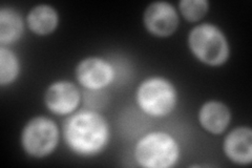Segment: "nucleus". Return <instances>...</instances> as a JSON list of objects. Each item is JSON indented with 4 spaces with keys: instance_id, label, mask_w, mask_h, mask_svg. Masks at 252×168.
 <instances>
[{
    "instance_id": "4468645a",
    "label": "nucleus",
    "mask_w": 252,
    "mask_h": 168,
    "mask_svg": "<svg viewBox=\"0 0 252 168\" xmlns=\"http://www.w3.org/2000/svg\"><path fill=\"white\" fill-rule=\"evenodd\" d=\"M179 9L186 20L195 22L201 20L207 14L209 2L206 0H181Z\"/></svg>"
},
{
    "instance_id": "9b49d317",
    "label": "nucleus",
    "mask_w": 252,
    "mask_h": 168,
    "mask_svg": "<svg viewBox=\"0 0 252 168\" xmlns=\"http://www.w3.org/2000/svg\"><path fill=\"white\" fill-rule=\"evenodd\" d=\"M59 16L57 11L49 4H38L27 16L29 29L38 36H47L57 29Z\"/></svg>"
},
{
    "instance_id": "9d476101",
    "label": "nucleus",
    "mask_w": 252,
    "mask_h": 168,
    "mask_svg": "<svg viewBox=\"0 0 252 168\" xmlns=\"http://www.w3.org/2000/svg\"><path fill=\"white\" fill-rule=\"evenodd\" d=\"M229 108L220 101L205 102L199 111V122L205 131L212 134H223L230 123Z\"/></svg>"
},
{
    "instance_id": "f03ea898",
    "label": "nucleus",
    "mask_w": 252,
    "mask_h": 168,
    "mask_svg": "<svg viewBox=\"0 0 252 168\" xmlns=\"http://www.w3.org/2000/svg\"><path fill=\"white\" fill-rule=\"evenodd\" d=\"M188 46L196 59L210 67L222 66L229 59L230 47L225 34L211 23H202L189 32Z\"/></svg>"
},
{
    "instance_id": "f8f14e48",
    "label": "nucleus",
    "mask_w": 252,
    "mask_h": 168,
    "mask_svg": "<svg viewBox=\"0 0 252 168\" xmlns=\"http://www.w3.org/2000/svg\"><path fill=\"white\" fill-rule=\"evenodd\" d=\"M25 32V22L13 7H1L0 10V43L2 46L12 44L21 38Z\"/></svg>"
},
{
    "instance_id": "7ed1b4c3",
    "label": "nucleus",
    "mask_w": 252,
    "mask_h": 168,
    "mask_svg": "<svg viewBox=\"0 0 252 168\" xmlns=\"http://www.w3.org/2000/svg\"><path fill=\"white\" fill-rule=\"evenodd\" d=\"M180 158V146L171 134L153 132L143 135L136 144L135 159L144 168H169Z\"/></svg>"
},
{
    "instance_id": "20e7f679",
    "label": "nucleus",
    "mask_w": 252,
    "mask_h": 168,
    "mask_svg": "<svg viewBox=\"0 0 252 168\" xmlns=\"http://www.w3.org/2000/svg\"><path fill=\"white\" fill-rule=\"evenodd\" d=\"M136 100L146 115L161 118L169 115L178 102L175 85L163 77H151L139 85Z\"/></svg>"
},
{
    "instance_id": "1a4fd4ad",
    "label": "nucleus",
    "mask_w": 252,
    "mask_h": 168,
    "mask_svg": "<svg viewBox=\"0 0 252 168\" xmlns=\"http://www.w3.org/2000/svg\"><path fill=\"white\" fill-rule=\"evenodd\" d=\"M226 157L239 165L252 162V131L249 127H236L226 135L223 145Z\"/></svg>"
},
{
    "instance_id": "423d86ee",
    "label": "nucleus",
    "mask_w": 252,
    "mask_h": 168,
    "mask_svg": "<svg viewBox=\"0 0 252 168\" xmlns=\"http://www.w3.org/2000/svg\"><path fill=\"white\" fill-rule=\"evenodd\" d=\"M76 78L86 90L100 91L115 79V69L108 61L100 57H88L78 63Z\"/></svg>"
},
{
    "instance_id": "39448f33",
    "label": "nucleus",
    "mask_w": 252,
    "mask_h": 168,
    "mask_svg": "<svg viewBox=\"0 0 252 168\" xmlns=\"http://www.w3.org/2000/svg\"><path fill=\"white\" fill-rule=\"evenodd\" d=\"M58 143V126L47 117L32 118L21 133L22 148L33 158H44L51 155L56 149Z\"/></svg>"
},
{
    "instance_id": "0eeeda50",
    "label": "nucleus",
    "mask_w": 252,
    "mask_h": 168,
    "mask_svg": "<svg viewBox=\"0 0 252 168\" xmlns=\"http://www.w3.org/2000/svg\"><path fill=\"white\" fill-rule=\"evenodd\" d=\"M146 30L157 37H168L179 27V15L176 7L166 1H155L149 4L143 15Z\"/></svg>"
},
{
    "instance_id": "6e6552de",
    "label": "nucleus",
    "mask_w": 252,
    "mask_h": 168,
    "mask_svg": "<svg viewBox=\"0 0 252 168\" xmlns=\"http://www.w3.org/2000/svg\"><path fill=\"white\" fill-rule=\"evenodd\" d=\"M81 95L78 87L69 81L60 80L52 83L44 94L45 106L55 115L73 114L80 104Z\"/></svg>"
},
{
    "instance_id": "ddd939ff",
    "label": "nucleus",
    "mask_w": 252,
    "mask_h": 168,
    "mask_svg": "<svg viewBox=\"0 0 252 168\" xmlns=\"http://www.w3.org/2000/svg\"><path fill=\"white\" fill-rule=\"evenodd\" d=\"M20 73V62L13 51L5 46H0V85L13 83Z\"/></svg>"
},
{
    "instance_id": "f257e3e1",
    "label": "nucleus",
    "mask_w": 252,
    "mask_h": 168,
    "mask_svg": "<svg viewBox=\"0 0 252 168\" xmlns=\"http://www.w3.org/2000/svg\"><path fill=\"white\" fill-rule=\"evenodd\" d=\"M63 137L74 154L94 157L107 146L110 137L109 125L98 111L79 110L65 120Z\"/></svg>"
}]
</instances>
